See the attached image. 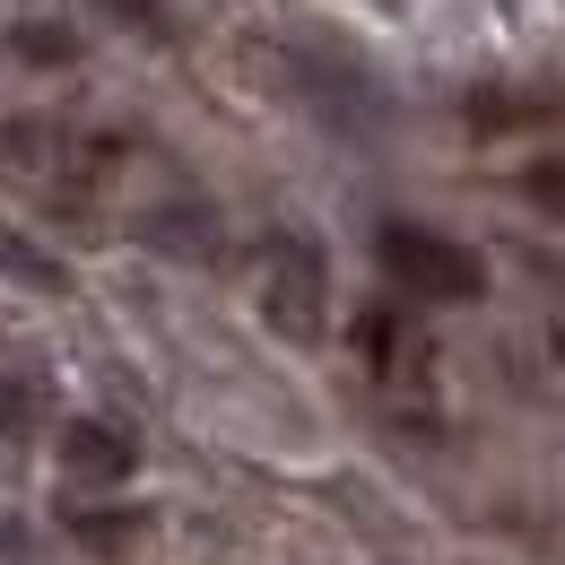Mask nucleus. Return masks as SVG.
<instances>
[{"mask_svg": "<svg viewBox=\"0 0 565 565\" xmlns=\"http://www.w3.org/2000/svg\"><path fill=\"white\" fill-rule=\"evenodd\" d=\"M374 270L401 287L409 305H479L488 296V262L461 235L426 226V217H383L374 226Z\"/></svg>", "mask_w": 565, "mask_h": 565, "instance_id": "obj_1", "label": "nucleus"}, {"mask_svg": "<svg viewBox=\"0 0 565 565\" xmlns=\"http://www.w3.org/2000/svg\"><path fill=\"white\" fill-rule=\"evenodd\" d=\"M253 296H262V322L279 340L313 349L322 322H331V262H322V244L296 235V226H270L262 253H253Z\"/></svg>", "mask_w": 565, "mask_h": 565, "instance_id": "obj_2", "label": "nucleus"}, {"mask_svg": "<svg viewBox=\"0 0 565 565\" xmlns=\"http://www.w3.org/2000/svg\"><path fill=\"white\" fill-rule=\"evenodd\" d=\"M53 461H62V479H71L78 495L87 488L105 495V488H122V479L140 470V435H131L122 418H71L62 435H53Z\"/></svg>", "mask_w": 565, "mask_h": 565, "instance_id": "obj_3", "label": "nucleus"}, {"mask_svg": "<svg viewBox=\"0 0 565 565\" xmlns=\"http://www.w3.org/2000/svg\"><path fill=\"white\" fill-rule=\"evenodd\" d=\"M44 426H53V374H44V356L0 349V470H18L44 444Z\"/></svg>", "mask_w": 565, "mask_h": 565, "instance_id": "obj_4", "label": "nucleus"}, {"mask_svg": "<svg viewBox=\"0 0 565 565\" xmlns=\"http://www.w3.org/2000/svg\"><path fill=\"white\" fill-rule=\"evenodd\" d=\"M548 114H565V96H531V87H470L461 96L470 131H513V122H548Z\"/></svg>", "mask_w": 565, "mask_h": 565, "instance_id": "obj_5", "label": "nucleus"}, {"mask_svg": "<svg viewBox=\"0 0 565 565\" xmlns=\"http://www.w3.org/2000/svg\"><path fill=\"white\" fill-rule=\"evenodd\" d=\"M62 522L87 557H131V540L148 531V513H131V504H71Z\"/></svg>", "mask_w": 565, "mask_h": 565, "instance_id": "obj_6", "label": "nucleus"}, {"mask_svg": "<svg viewBox=\"0 0 565 565\" xmlns=\"http://www.w3.org/2000/svg\"><path fill=\"white\" fill-rule=\"evenodd\" d=\"M9 53H18L26 71H71L78 53H87V35H78L71 18H18V26H9Z\"/></svg>", "mask_w": 565, "mask_h": 565, "instance_id": "obj_7", "label": "nucleus"}, {"mask_svg": "<svg viewBox=\"0 0 565 565\" xmlns=\"http://www.w3.org/2000/svg\"><path fill=\"white\" fill-rule=\"evenodd\" d=\"M0 279H18V287H35V296H62L71 287V270L35 244V235H18V226H0Z\"/></svg>", "mask_w": 565, "mask_h": 565, "instance_id": "obj_8", "label": "nucleus"}, {"mask_svg": "<svg viewBox=\"0 0 565 565\" xmlns=\"http://www.w3.org/2000/svg\"><path fill=\"white\" fill-rule=\"evenodd\" d=\"M96 9V26H122V35H140V44H174L183 26H174V0H87Z\"/></svg>", "mask_w": 565, "mask_h": 565, "instance_id": "obj_9", "label": "nucleus"}, {"mask_svg": "<svg viewBox=\"0 0 565 565\" xmlns=\"http://www.w3.org/2000/svg\"><path fill=\"white\" fill-rule=\"evenodd\" d=\"M356 349H365V365H374V374H383V383H392V374H401V356H418V349H409V322H401V313H392V305H374V313H365V322H356Z\"/></svg>", "mask_w": 565, "mask_h": 565, "instance_id": "obj_10", "label": "nucleus"}, {"mask_svg": "<svg viewBox=\"0 0 565 565\" xmlns=\"http://www.w3.org/2000/svg\"><path fill=\"white\" fill-rule=\"evenodd\" d=\"M522 201L565 226V157H531V166H522Z\"/></svg>", "mask_w": 565, "mask_h": 565, "instance_id": "obj_11", "label": "nucleus"}, {"mask_svg": "<svg viewBox=\"0 0 565 565\" xmlns=\"http://www.w3.org/2000/svg\"><path fill=\"white\" fill-rule=\"evenodd\" d=\"M548 349H557V365H565V322H557V331H548Z\"/></svg>", "mask_w": 565, "mask_h": 565, "instance_id": "obj_12", "label": "nucleus"}]
</instances>
